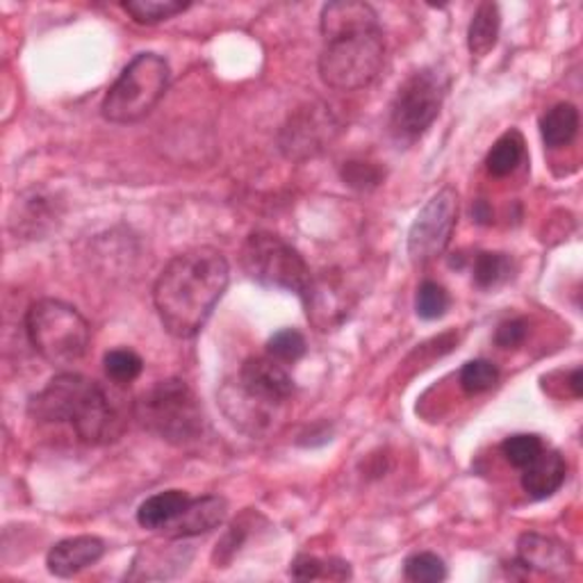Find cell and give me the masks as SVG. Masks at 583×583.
<instances>
[{"instance_id":"1","label":"cell","mask_w":583,"mask_h":583,"mask_svg":"<svg viewBox=\"0 0 583 583\" xmlns=\"http://www.w3.org/2000/svg\"><path fill=\"white\" fill-rule=\"evenodd\" d=\"M231 281L222 251L197 247L169 260L153 287V303L166 333L189 339L197 335Z\"/></svg>"},{"instance_id":"2","label":"cell","mask_w":583,"mask_h":583,"mask_svg":"<svg viewBox=\"0 0 583 583\" xmlns=\"http://www.w3.org/2000/svg\"><path fill=\"white\" fill-rule=\"evenodd\" d=\"M324 51L320 76L337 91H356L372 85L385 64V37L379 16L368 3L339 0L322 10Z\"/></svg>"},{"instance_id":"3","label":"cell","mask_w":583,"mask_h":583,"mask_svg":"<svg viewBox=\"0 0 583 583\" xmlns=\"http://www.w3.org/2000/svg\"><path fill=\"white\" fill-rule=\"evenodd\" d=\"M28 412L41 424H71L87 445L110 443L124 429V420L106 387L71 372L48 381L44 390L30 399Z\"/></svg>"},{"instance_id":"4","label":"cell","mask_w":583,"mask_h":583,"mask_svg":"<svg viewBox=\"0 0 583 583\" xmlns=\"http://www.w3.org/2000/svg\"><path fill=\"white\" fill-rule=\"evenodd\" d=\"M26 333L33 349L58 368L78 362L91 343L87 320L76 308L58 299H41L30 306Z\"/></svg>"},{"instance_id":"5","label":"cell","mask_w":583,"mask_h":583,"mask_svg":"<svg viewBox=\"0 0 583 583\" xmlns=\"http://www.w3.org/2000/svg\"><path fill=\"white\" fill-rule=\"evenodd\" d=\"M135 418L146 431L172 445L194 443L203 431V410L181 379L160 381L141 395L135 404Z\"/></svg>"},{"instance_id":"6","label":"cell","mask_w":583,"mask_h":583,"mask_svg":"<svg viewBox=\"0 0 583 583\" xmlns=\"http://www.w3.org/2000/svg\"><path fill=\"white\" fill-rule=\"evenodd\" d=\"M172 71L158 53H139L108 89L101 112L112 124H137L162 101Z\"/></svg>"},{"instance_id":"7","label":"cell","mask_w":583,"mask_h":583,"mask_svg":"<svg viewBox=\"0 0 583 583\" xmlns=\"http://www.w3.org/2000/svg\"><path fill=\"white\" fill-rule=\"evenodd\" d=\"M239 262L251 281L264 287L295 292L299 297L306 295L312 281L310 266L303 256L287 245L283 237L266 231H258L247 237Z\"/></svg>"},{"instance_id":"8","label":"cell","mask_w":583,"mask_h":583,"mask_svg":"<svg viewBox=\"0 0 583 583\" xmlns=\"http://www.w3.org/2000/svg\"><path fill=\"white\" fill-rule=\"evenodd\" d=\"M447 78L437 69H420L408 76L390 106V133L399 141L420 139L437 119L447 96Z\"/></svg>"},{"instance_id":"9","label":"cell","mask_w":583,"mask_h":583,"mask_svg":"<svg viewBox=\"0 0 583 583\" xmlns=\"http://www.w3.org/2000/svg\"><path fill=\"white\" fill-rule=\"evenodd\" d=\"M458 222V191L443 187L418 212L408 231V256L412 264H429L449 247Z\"/></svg>"},{"instance_id":"10","label":"cell","mask_w":583,"mask_h":583,"mask_svg":"<svg viewBox=\"0 0 583 583\" xmlns=\"http://www.w3.org/2000/svg\"><path fill=\"white\" fill-rule=\"evenodd\" d=\"M337 135V121L324 103L299 108L287 119L278 135L281 151L289 160H308L320 156Z\"/></svg>"},{"instance_id":"11","label":"cell","mask_w":583,"mask_h":583,"mask_svg":"<svg viewBox=\"0 0 583 583\" xmlns=\"http://www.w3.org/2000/svg\"><path fill=\"white\" fill-rule=\"evenodd\" d=\"M239 390L262 406H281L295 395V381L272 356L245 360L239 370Z\"/></svg>"},{"instance_id":"12","label":"cell","mask_w":583,"mask_h":583,"mask_svg":"<svg viewBox=\"0 0 583 583\" xmlns=\"http://www.w3.org/2000/svg\"><path fill=\"white\" fill-rule=\"evenodd\" d=\"M301 301L306 303L308 320L318 331H333L343 324L351 308L349 289L337 274L312 276Z\"/></svg>"},{"instance_id":"13","label":"cell","mask_w":583,"mask_h":583,"mask_svg":"<svg viewBox=\"0 0 583 583\" xmlns=\"http://www.w3.org/2000/svg\"><path fill=\"white\" fill-rule=\"evenodd\" d=\"M518 558L529 570L543 574H566L572 570L574 558L566 543L543 533H524L518 541Z\"/></svg>"},{"instance_id":"14","label":"cell","mask_w":583,"mask_h":583,"mask_svg":"<svg viewBox=\"0 0 583 583\" xmlns=\"http://www.w3.org/2000/svg\"><path fill=\"white\" fill-rule=\"evenodd\" d=\"M106 554V543L96 536H76L60 541L46 556V566L51 574L60 579H71L83 570L99 563Z\"/></svg>"},{"instance_id":"15","label":"cell","mask_w":583,"mask_h":583,"mask_svg":"<svg viewBox=\"0 0 583 583\" xmlns=\"http://www.w3.org/2000/svg\"><path fill=\"white\" fill-rule=\"evenodd\" d=\"M228 516V501L219 495H208L201 499H189L183 513L164 529L169 538H194L222 524Z\"/></svg>"},{"instance_id":"16","label":"cell","mask_w":583,"mask_h":583,"mask_svg":"<svg viewBox=\"0 0 583 583\" xmlns=\"http://www.w3.org/2000/svg\"><path fill=\"white\" fill-rule=\"evenodd\" d=\"M566 476H568L566 458L554 449H543V454L522 470V491L531 499H547L554 493L561 491Z\"/></svg>"},{"instance_id":"17","label":"cell","mask_w":583,"mask_h":583,"mask_svg":"<svg viewBox=\"0 0 583 583\" xmlns=\"http://www.w3.org/2000/svg\"><path fill=\"white\" fill-rule=\"evenodd\" d=\"M189 495L185 491H164L153 497L146 499L139 510H137V522L144 529L153 531H164L172 524L181 513L183 508L189 504Z\"/></svg>"},{"instance_id":"18","label":"cell","mask_w":583,"mask_h":583,"mask_svg":"<svg viewBox=\"0 0 583 583\" xmlns=\"http://www.w3.org/2000/svg\"><path fill=\"white\" fill-rule=\"evenodd\" d=\"M501 30V12L495 3H481L472 16L468 30V48L476 58L488 55L497 46Z\"/></svg>"},{"instance_id":"19","label":"cell","mask_w":583,"mask_h":583,"mask_svg":"<svg viewBox=\"0 0 583 583\" xmlns=\"http://www.w3.org/2000/svg\"><path fill=\"white\" fill-rule=\"evenodd\" d=\"M579 133V110L572 103H556L541 119V135L549 149H563Z\"/></svg>"},{"instance_id":"20","label":"cell","mask_w":583,"mask_h":583,"mask_svg":"<svg viewBox=\"0 0 583 583\" xmlns=\"http://www.w3.org/2000/svg\"><path fill=\"white\" fill-rule=\"evenodd\" d=\"M522 160H524V137L520 131H508L493 144L488 158H485V169H488L491 176L504 178L513 174Z\"/></svg>"},{"instance_id":"21","label":"cell","mask_w":583,"mask_h":583,"mask_svg":"<svg viewBox=\"0 0 583 583\" xmlns=\"http://www.w3.org/2000/svg\"><path fill=\"white\" fill-rule=\"evenodd\" d=\"M510 272H513V262L506 253L497 251H483L474 260V285L481 289H491L501 285L504 281L510 278Z\"/></svg>"},{"instance_id":"22","label":"cell","mask_w":583,"mask_h":583,"mask_svg":"<svg viewBox=\"0 0 583 583\" xmlns=\"http://www.w3.org/2000/svg\"><path fill=\"white\" fill-rule=\"evenodd\" d=\"M124 10L144 26H153V23L172 18L185 10H189V3L183 0H128L124 3Z\"/></svg>"},{"instance_id":"23","label":"cell","mask_w":583,"mask_h":583,"mask_svg":"<svg viewBox=\"0 0 583 583\" xmlns=\"http://www.w3.org/2000/svg\"><path fill=\"white\" fill-rule=\"evenodd\" d=\"M289 574L299 579V581H310V579H322V576H328V579H349L351 576V570H349V563L345 561H335V558H331V561H322V558L318 556H297V561L292 563L289 568Z\"/></svg>"},{"instance_id":"24","label":"cell","mask_w":583,"mask_h":583,"mask_svg":"<svg viewBox=\"0 0 583 583\" xmlns=\"http://www.w3.org/2000/svg\"><path fill=\"white\" fill-rule=\"evenodd\" d=\"M404 574L412 583H441L447 579V566L433 551H418L406 558Z\"/></svg>"},{"instance_id":"25","label":"cell","mask_w":583,"mask_h":583,"mask_svg":"<svg viewBox=\"0 0 583 583\" xmlns=\"http://www.w3.org/2000/svg\"><path fill=\"white\" fill-rule=\"evenodd\" d=\"M543 449H545V443L541 441L538 435H533V433L510 435L501 443L504 458L518 470H524L526 466H531L533 460H536L543 454Z\"/></svg>"},{"instance_id":"26","label":"cell","mask_w":583,"mask_h":583,"mask_svg":"<svg viewBox=\"0 0 583 583\" xmlns=\"http://www.w3.org/2000/svg\"><path fill=\"white\" fill-rule=\"evenodd\" d=\"M106 374L116 385H131L139 379L144 370V360L133 349H112L103 358Z\"/></svg>"},{"instance_id":"27","label":"cell","mask_w":583,"mask_h":583,"mask_svg":"<svg viewBox=\"0 0 583 583\" xmlns=\"http://www.w3.org/2000/svg\"><path fill=\"white\" fill-rule=\"evenodd\" d=\"M499 381V370L497 364L491 360H470L463 364V370H460V387L468 395H481L488 393L491 387H495Z\"/></svg>"},{"instance_id":"28","label":"cell","mask_w":583,"mask_h":583,"mask_svg":"<svg viewBox=\"0 0 583 583\" xmlns=\"http://www.w3.org/2000/svg\"><path fill=\"white\" fill-rule=\"evenodd\" d=\"M451 306V299H449V292L435 281H424L420 287H418V297H415V310L422 320L426 322H433V320H441L447 314Z\"/></svg>"},{"instance_id":"29","label":"cell","mask_w":583,"mask_h":583,"mask_svg":"<svg viewBox=\"0 0 583 583\" xmlns=\"http://www.w3.org/2000/svg\"><path fill=\"white\" fill-rule=\"evenodd\" d=\"M306 351H308L306 337H303V333H299L295 328L276 331L270 337V343H266V353H270L278 362H297L299 358L306 356Z\"/></svg>"},{"instance_id":"30","label":"cell","mask_w":583,"mask_h":583,"mask_svg":"<svg viewBox=\"0 0 583 583\" xmlns=\"http://www.w3.org/2000/svg\"><path fill=\"white\" fill-rule=\"evenodd\" d=\"M343 178L349 187L356 189H372L381 183L383 174L381 169H376L370 162H345L343 166Z\"/></svg>"},{"instance_id":"31","label":"cell","mask_w":583,"mask_h":583,"mask_svg":"<svg viewBox=\"0 0 583 583\" xmlns=\"http://www.w3.org/2000/svg\"><path fill=\"white\" fill-rule=\"evenodd\" d=\"M529 335V324L524 320H508L504 324H499L497 333H495V343L501 349H518Z\"/></svg>"},{"instance_id":"32","label":"cell","mask_w":583,"mask_h":583,"mask_svg":"<svg viewBox=\"0 0 583 583\" xmlns=\"http://www.w3.org/2000/svg\"><path fill=\"white\" fill-rule=\"evenodd\" d=\"M472 214H474V219H476L479 224H491L493 222V210H491V206L485 203V201H476Z\"/></svg>"},{"instance_id":"33","label":"cell","mask_w":583,"mask_h":583,"mask_svg":"<svg viewBox=\"0 0 583 583\" xmlns=\"http://www.w3.org/2000/svg\"><path fill=\"white\" fill-rule=\"evenodd\" d=\"M570 385H572V393L574 397L579 399L583 395V387H581V370H574L572 376H570Z\"/></svg>"}]
</instances>
